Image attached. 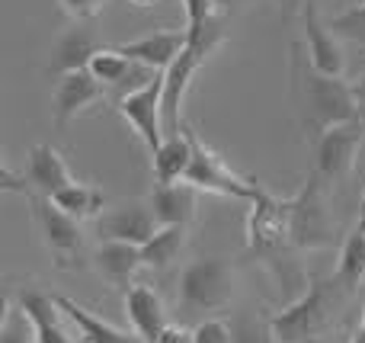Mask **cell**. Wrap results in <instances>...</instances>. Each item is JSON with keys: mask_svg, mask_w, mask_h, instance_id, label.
<instances>
[{"mask_svg": "<svg viewBox=\"0 0 365 343\" xmlns=\"http://www.w3.org/2000/svg\"><path fill=\"white\" fill-rule=\"evenodd\" d=\"M292 87H295V100L302 106L304 128L314 141L336 126L359 122L356 90L336 77L321 74L308 61V55H302V45H292Z\"/></svg>", "mask_w": 365, "mask_h": 343, "instance_id": "cell-1", "label": "cell"}, {"mask_svg": "<svg viewBox=\"0 0 365 343\" xmlns=\"http://www.w3.org/2000/svg\"><path fill=\"white\" fill-rule=\"evenodd\" d=\"M336 280H314L292 305L272 314V337L276 343H317L334 324V312L340 305Z\"/></svg>", "mask_w": 365, "mask_h": 343, "instance_id": "cell-2", "label": "cell"}, {"mask_svg": "<svg viewBox=\"0 0 365 343\" xmlns=\"http://www.w3.org/2000/svg\"><path fill=\"white\" fill-rule=\"evenodd\" d=\"M237 273L225 257H202L180 273V308L186 314H212L231 305Z\"/></svg>", "mask_w": 365, "mask_h": 343, "instance_id": "cell-3", "label": "cell"}, {"mask_svg": "<svg viewBox=\"0 0 365 343\" xmlns=\"http://www.w3.org/2000/svg\"><path fill=\"white\" fill-rule=\"evenodd\" d=\"M289 244L302 250H321L334 244V218L324 203V180L311 173L289 199Z\"/></svg>", "mask_w": 365, "mask_h": 343, "instance_id": "cell-4", "label": "cell"}, {"mask_svg": "<svg viewBox=\"0 0 365 343\" xmlns=\"http://www.w3.org/2000/svg\"><path fill=\"white\" fill-rule=\"evenodd\" d=\"M186 135H189V141H192V160H189V170H186L182 183L195 186V190H202V193H215V196L244 199V203H257V199L263 196L257 180L240 177L237 170H231V167L221 160V154L212 151L192 128H186Z\"/></svg>", "mask_w": 365, "mask_h": 343, "instance_id": "cell-5", "label": "cell"}, {"mask_svg": "<svg viewBox=\"0 0 365 343\" xmlns=\"http://www.w3.org/2000/svg\"><path fill=\"white\" fill-rule=\"evenodd\" d=\"M29 205H32V218H36V225H38V235H42L55 267H61V270L81 267L83 263L81 222L71 218L68 212H61L48 196H29Z\"/></svg>", "mask_w": 365, "mask_h": 343, "instance_id": "cell-6", "label": "cell"}, {"mask_svg": "<svg viewBox=\"0 0 365 343\" xmlns=\"http://www.w3.org/2000/svg\"><path fill=\"white\" fill-rule=\"evenodd\" d=\"M160 96H164V74H158L148 87L135 90V93L119 100V116L135 128L145 148L151 151V158L164 145V113H160Z\"/></svg>", "mask_w": 365, "mask_h": 343, "instance_id": "cell-7", "label": "cell"}, {"mask_svg": "<svg viewBox=\"0 0 365 343\" xmlns=\"http://www.w3.org/2000/svg\"><path fill=\"white\" fill-rule=\"evenodd\" d=\"M365 126L362 122H346V126H336L330 132H324L321 138L314 141V154H317V167L314 173L321 180H346L353 173L356 154H359Z\"/></svg>", "mask_w": 365, "mask_h": 343, "instance_id": "cell-8", "label": "cell"}, {"mask_svg": "<svg viewBox=\"0 0 365 343\" xmlns=\"http://www.w3.org/2000/svg\"><path fill=\"white\" fill-rule=\"evenodd\" d=\"M289 244V203L263 190L257 203H250L247 215V247L257 254H276Z\"/></svg>", "mask_w": 365, "mask_h": 343, "instance_id": "cell-9", "label": "cell"}, {"mask_svg": "<svg viewBox=\"0 0 365 343\" xmlns=\"http://www.w3.org/2000/svg\"><path fill=\"white\" fill-rule=\"evenodd\" d=\"M205 55H202L195 45L186 42V48L177 55V61L164 71V96H160V113H164V135H182V100H186L189 81L195 77V71L202 68Z\"/></svg>", "mask_w": 365, "mask_h": 343, "instance_id": "cell-10", "label": "cell"}, {"mask_svg": "<svg viewBox=\"0 0 365 343\" xmlns=\"http://www.w3.org/2000/svg\"><path fill=\"white\" fill-rule=\"evenodd\" d=\"M100 235L106 241H122V244H135V247H145L154 235H158L160 222L154 218V209L145 203H119L113 209L103 212L100 218Z\"/></svg>", "mask_w": 365, "mask_h": 343, "instance_id": "cell-11", "label": "cell"}, {"mask_svg": "<svg viewBox=\"0 0 365 343\" xmlns=\"http://www.w3.org/2000/svg\"><path fill=\"white\" fill-rule=\"evenodd\" d=\"M302 26H304V55H308V61L314 64L321 74L343 81V74H346L343 48L336 45L330 26L321 19V13H317V6L311 4V0L302 6Z\"/></svg>", "mask_w": 365, "mask_h": 343, "instance_id": "cell-12", "label": "cell"}, {"mask_svg": "<svg viewBox=\"0 0 365 343\" xmlns=\"http://www.w3.org/2000/svg\"><path fill=\"white\" fill-rule=\"evenodd\" d=\"M19 312L29 318L32 331H36V343H74L64 318L68 314L58 305V295H45L38 289H26L16 299Z\"/></svg>", "mask_w": 365, "mask_h": 343, "instance_id": "cell-13", "label": "cell"}, {"mask_svg": "<svg viewBox=\"0 0 365 343\" xmlns=\"http://www.w3.org/2000/svg\"><path fill=\"white\" fill-rule=\"evenodd\" d=\"M90 74H93L103 87H119V90H125V96H128V93H135V90L148 87L160 71L145 68V64L125 58L115 45H109V48L96 51V58L90 61Z\"/></svg>", "mask_w": 365, "mask_h": 343, "instance_id": "cell-14", "label": "cell"}, {"mask_svg": "<svg viewBox=\"0 0 365 343\" xmlns=\"http://www.w3.org/2000/svg\"><path fill=\"white\" fill-rule=\"evenodd\" d=\"M96 100H103V83L90 71L64 74L55 87V128H68L83 109H90Z\"/></svg>", "mask_w": 365, "mask_h": 343, "instance_id": "cell-15", "label": "cell"}, {"mask_svg": "<svg viewBox=\"0 0 365 343\" xmlns=\"http://www.w3.org/2000/svg\"><path fill=\"white\" fill-rule=\"evenodd\" d=\"M23 183H29V196H48L51 199L55 193H61L64 186L74 183V177H71L64 158L58 154V148L36 145L29 151V158H26Z\"/></svg>", "mask_w": 365, "mask_h": 343, "instance_id": "cell-16", "label": "cell"}, {"mask_svg": "<svg viewBox=\"0 0 365 343\" xmlns=\"http://www.w3.org/2000/svg\"><path fill=\"white\" fill-rule=\"evenodd\" d=\"M90 260H93V270L113 289H132L135 273L145 267L141 247H135V244H122V241H103L100 247L90 254Z\"/></svg>", "mask_w": 365, "mask_h": 343, "instance_id": "cell-17", "label": "cell"}, {"mask_svg": "<svg viewBox=\"0 0 365 343\" xmlns=\"http://www.w3.org/2000/svg\"><path fill=\"white\" fill-rule=\"evenodd\" d=\"M125 314L132 321V331L145 343H158L164 327L170 324L164 312V299L151 286H145V282H135L125 292Z\"/></svg>", "mask_w": 365, "mask_h": 343, "instance_id": "cell-18", "label": "cell"}, {"mask_svg": "<svg viewBox=\"0 0 365 343\" xmlns=\"http://www.w3.org/2000/svg\"><path fill=\"white\" fill-rule=\"evenodd\" d=\"M100 45H96V36L87 29L83 23L71 26L61 39L51 48V61H48V74H74V71H90V61L96 58Z\"/></svg>", "mask_w": 365, "mask_h": 343, "instance_id": "cell-19", "label": "cell"}, {"mask_svg": "<svg viewBox=\"0 0 365 343\" xmlns=\"http://www.w3.org/2000/svg\"><path fill=\"white\" fill-rule=\"evenodd\" d=\"M115 48L125 58H132V61L164 74V71L177 61L180 51L186 48V32H154V36H145V39H138V42H122V45H115Z\"/></svg>", "mask_w": 365, "mask_h": 343, "instance_id": "cell-20", "label": "cell"}, {"mask_svg": "<svg viewBox=\"0 0 365 343\" xmlns=\"http://www.w3.org/2000/svg\"><path fill=\"white\" fill-rule=\"evenodd\" d=\"M58 305H61V312L68 314V321L77 327V334H81L83 343H145L135 331H122V327L109 324V321H103L100 314L87 312L83 305H77L74 299H68V295H58Z\"/></svg>", "mask_w": 365, "mask_h": 343, "instance_id": "cell-21", "label": "cell"}, {"mask_svg": "<svg viewBox=\"0 0 365 343\" xmlns=\"http://www.w3.org/2000/svg\"><path fill=\"white\" fill-rule=\"evenodd\" d=\"M195 186L189 183H170V186H154L151 193V209L160 225H182L186 228L195 215Z\"/></svg>", "mask_w": 365, "mask_h": 343, "instance_id": "cell-22", "label": "cell"}, {"mask_svg": "<svg viewBox=\"0 0 365 343\" xmlns=\"http://www.w3.org/2000/svg\"><path fill=\"white\" fill-rule=\"evenodd\" d=\"M189 160H192V141H189L186 128H182V135H170V138H164L160 151L151 158L158 186L182 183V180H186V170H189Z\"/></svg>", "mask_w": 365, "mask_h": 343, "instance_id": "cell-23", "label": "cell"}, {"mask_svg": "<svg viewBox=\"0 0 365 343\" xmlns=\"http://www.w3.org/2000/svg\"><path fill=\"white\" fill-rule=\"evenodd\" d=\"M182 247H186V228L182 225H160L158 235L141 247L145 267L151 270H167L173 260H180Z\"/></svg>", "mask_w": 365, "mask_h": 343, "instance_id": "cell-24", "label": "cell"}, {"mask_svg": "<svg viewBox=\"0 0 365 343\" xmlns=\"http://www.w3.org/2000/svg\"><path fill=\"white\" fill-rule=\"evenodd\" d=\"M51 203L58 205L61 212H68L71 218H77V222H83V218H93V215H100L103 212V205H106V196H103L96 186H90V183H71V186H64L61 193H55L51 196Z\"/></svg>", "mask_w": 365, "mask_h": 343, "instance_id": "cell-25", "label": "cell"}, {"mask_svg": "<svg viewBox=\"0 0 365 343\" xmlns=\"http://www.w3.org/2000/svg\"><path fill=\"white\" fill-rule=\"evenodd\" d=\"M365 280V228H356L346 235L340 247V263H336V282L343 292H353Z\"/></svg>", "mask_w": 365, "mask_h": 343, "instance_id": "cell-26", "label": "cell"}, {"mask_svg": "<svg viewBox=\"0 0 365 343\" xmlns=\"http://www.w3.org/2000/svg\"><path fill=\"white\" fill-rule=\"evenodd\" d=\"M0 343H36V331H32L29 318L19 312V305L6 302L4 327H0Z\"/></svg>", "mask_w": 365, "mask_h": 343, "instance_id": "cell-27", "label": "cell"}, {"mask_svg": "<svg viewBox=\"0 0 365 343\" xmlns=\"http://www.w3.org/2000/svg\"><path fill=\"white\" fill-rule=\"evenodd\" d=\"M330 29L365 45V4L353 6V10H346V13H340V16H334L330 19Z\"/></svg>", "mask_w": 365, "mask_h": 343, "instance_id": "cell-28", "label": "cell"}, {"mask_svg": "<svg viewBox=\"0 0 365 343\" xmlns=\"http://www.w3.org/2000/svg\"><path fill=\"white\" fill-rule=\"evenodd\" d=\"M234 331V343H272V324L259 318H240L237 324L231 327Z\"/></svg>", "mask_w": 365, "mask_h": 343, "instance_id": "cell-29", "label": "cell"}, {"mask_svg": "<svg viewBox=\"0 0 365 343\" xmlns=\"http://www.w3.org/2000/svg\"><path fill=\"white\" fill-rule=\"evenodd\" d=\"M192 337H195V343H234V331L225 321L205 318L202 324L192 327Z\"/></svg>", "mask_w": 365, "mask_h": 343, "instance_id": "cell-30", "label": "cell"}, {"mask_svg": "<svg viewBox=\"0 0 365 343\" xmlns=\"http://www.w3.org/2000/svg\"><path fill=\"white\" fill-rule=\"evenodd\" d=\"M61 4V10L68 13L71 19H77V23H87V19H96L103 13V6L109 4V0H58Z\"/></svg>", "mask_w": 365, "mask_h": 343, "instance_id": "cell-31", "label": "cell"}, {"mask_svg": "<svg viewBox=\"0 0 365 343\" xmlns=\"http://www.w3.org/2000/svg\"><path fill=\"white\" fill-rule=\"evenodd\" d=\"M158 343H195V337H192V331H189V327H182V324H167L164 334L158 337Z\"/></svg>", "mask_w": 365, "mask_h": 343, "instance_id": "cell-32", "label": "cell"}, {"mask_svg": "<svg viewBox=\"0 0 365 343\" xmlns=\"http://www.w3.org/2000/svg\"><path fill=\"white\" fill-rule=\"evenodd\" d=\"M356 106H359V122L365 126V81L359 83V90H356Z\"/></svg>", "mask_w": 365, "mask_h": 343, "instance_id": "cell-33", "label": "cell"}, {"mask_svg": "<svg viewBox=\"0 0 365 343\" xmlns=\"http://www.w3.org/2000/svg\"><path fill=\"white\" fill-rule=\"evenodd\" d=\"M349 343H365V331H362V324L356 327V334H353V340H349Z\"/></svg>", "mask_w": 365, "mask_h": 343, "instance_id": "cell-34", "label": "cell"}, {"mask_svg": "<svg viewBox=\"0 0 365 343\" xmlns=\"http://www.w3.org/2000/svg\"><path fill=\"white\" fill-rule=\"evenodd\" d=\"M359 228H365V193H362V203H359Z\"/></svg>", "mask_w": 365, "mask_h": 343, "instance_id": "cell-35", "label": "cell"}, {"mask_svg": "<svg viewBox=\"0 0 365 343\" xmlns=\"http://www.w3.org/2000/svg\"><path fill=\"white\" fill-rule=\"evenodd\" d=\"M231 4H237V0H215V6H231Z\"/></svg>", "mask_w": 365, "mask_h": 343, "instance_id": "cell-36", "label": "cell"}, {"mask_svg": "<svg viewBox=\"0 0 365 343\" xmlns=\"http://www.w3.org/2000/svg\"><path fill=\"white\" fill-rule=\"evenodd\" d=\"M132 4H138V6H151L154 0H132Z\"/></svg>", "mask_w": 365, "mask_h": 343, "instance_id": "cell-37", "label": "cell"}, {"mask_svg": "<svg viewBox=\"0 0 365 343\" xmlns=\"http://www.w3.org/2000/svg\"><path fill=\"white\" fill-rule=\"evenodd\" d=\"M362 331H365V314H362Z\"/></svg>", "mask_w": 365, "mask_h": 343, "instance_id": "cell-38", "label": "cell"}]
</instances>
